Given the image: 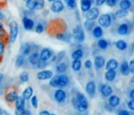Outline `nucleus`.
Segmentation results:
<instances>
[{"label": "nucleus", "mask_w": 134, "mask_h": 115, "mask_svg": "<svg viewBox=\"0 0 134 115\" xmlns=\"http://www.w3.org/2000/svg\"><path fill=\"white\" fill-rule=\"evenodd\" d=\"M69 79L66 75L62 74V75L52 76L50 80V85L54 88H62L65 87L69 84Z\"/></svg>", "instance_id": "nucleus-1"}, {"label": "nucleus", "mask_w": 134, "mask_h": 115, "mask_svg": "<svg viewBox=\"0 0 134 115\" xmlns=\"http://www.w3.org/2000/svg\"><path fill=\"white\" fill-rule=\"evenodd\" d=\"M76 99H77V110L79 112H83L87 110L88 107H89V103H88V100L85 96L81 93H79V94H77Z\"/></svg>", "instance_id": "nucleus-2"}, {"label": "nucleus", "mask_w": 134, "mask_h": 115, "mask_svg": "<svg viewBox=\"0 0 134 115\" xmlns=\"http://www.w3.org/2000/svg\"><path fill=\"white\" fill-rule=\"evenodd\" d=\"M9 40L10 43H14L18 35V25L15 21L9 23Z\"/></svg>", "instance_id": "nucleus-3"}, {"label": "nucleus", "mask_w": 134, "mask_h": 115, "mask_svg": "<svg viewBox=\"0 0 134 115\" xmlns=\"http://www.w3.org/2000/svg\"><path fill=\"white\" fill-rule=\"evenodd\" d=\"M111 16L109 14H103L98 18V23L100 25V27L107 28L111 25Z\"/></svg>", "instance_id": "nucleus-4"}, {"label": "nucleus", "mask_w": 134, "mask_h": 115, "mask_svg": "<svg viewBox=\"0 0 134 115\" xmlns=\"http://www.w3.org/2000/svg\"><path fill=\"white\" fill-rule=\"evenodd\" d=\"M54 97L57 102L62 103L64 102L65 100L66 99V94L62 89H58L54 92Z\"/></svg>", "instance_id": "nucleus-5"}, {"label": "nucleus", "mask_w": 134, "mask_h": 115, "mask_svg": "<svg viewBox=\"0 0 134 115\" xmlns=\"http://www.w3.org/2000/svg\"><path fill=\"white\" fill-rule=\"evenodd\" d=\"M99 15V10L97 8H90V10H88L87 13H86V19L87 20L94 21L96 20Z\"/></svg>", "instance_id": "nucleus-6"}, {"label": "nucleus", "mask_w": 134, "mask_h": 115, "mask_svg": "<svg viewBox=\"0 0 134 115\" xmlns=\"http://www.w3.org/2000/svg\"><path fill=\"white\" fill-rule=\"evenodd\" d=\"M36 76L39 80H46V79L52 78V77L53 76V73H52V71H49V70H44V71L38 72Z\"/></svg>", "instance_id": "nucleus-7"}, {"label": "nucleus", "mask_w": 134, "mask_h": 115, "mask_svg": "<svg viewBox=\"0 0 134 115\" xmlns=\"http://www.w3.org/2000/svg\"><path fill=\"white\" fill-rule=\"evenodd\" d=\"M50 8H51V10H52V12L60 13L64 10V4H63V2L62 1H60V0H56V1H54L52 3Z\"/></svg>", "instance_id": "nucleus-8"}, {"label": "nucleus", "mask_w": 134, "mask_h": 115, "mask_svg": "<svg viewBox=\"0 0 134 115\" xmlns=\"http://www.w3.org/2000/svg\"><path fill=\"white\" fill-rule=\"evenodd\" d=\"M52 53L50 49H48V48H43L41 51V53H40V59L42 61H46L49 60L52 57Z\"/></svg>", "instance_id": "nucleus-9"}, {"label": "nucleus", "mask_w": 134, "mask_h": 115, "mask_svg": "<svg viewBox=\"0 0 134 115\" xmlns=\"http://www.w3.org/2000/svg\"><path fill=\"white\" fill-rule=\"evenodd\" d=\"M85 91L87 94L92 96L96 93V84L94 81L88 82L85 87Z\"/></svg>", "instance_id": "nucleus-10"}, {"label": "nucleus", "mask_w": 134, "mask_h": 115, "mask_svg": "<svg viewBox=\"0 0 134 115\" xmlns=\"http://www.w3.org/2000/svg\"><path fill=\"white\" fill-rule=\"evenodd\" d=\"M23 26L26 30H31L34 27V22L31 19L27 18V17H24L23 18Z\"/></svg>", "instance_id": "nucleus-11"}, {"label": "nucleus", "mask_w": 134, "mask_h": 115, "mask_svg": "<svg viewBox=\"0 0 134 115\" xmlns=\"http://www.w3.org/2000/svg\"><path fill=\"white\" fill-rule=\"evenodd\" d=\"M100 94L103 97H109L113 94V89L110 86L104 84L100 88Z\"/></svg>", "instance_id": "nucleus-12"}, {"label": "nucleus", "mask_w": 134, "mask_h": 115, "mask_svg": "<svg viewBox=\"0 0 134 115\" xmlns=\"http://www.w3.org/2000/svg\"><path fill=\"white\" fill-rule=\"evenodd\" d=\"M105 64V60L104 57L100 55L96 56L94 59V66L96 68H101Z\"/></svg>", "instance_id": "nucleus-13"}, {"label": "nucleus", "mask_w": 134, "mask_h": 115, "mask_svg": "<svg viewBox=\"0 0 134 115\" xmlns=\"http://www.w3.org/2000/svg\"><path fill=\"white\" fill-rule=\"evenodd\" d=\"M109 105L113 107H117L120 103V98L116 95H111L108 99Z\"/></svg>", "instance_id": "nucleus-14"}, {"label": "nucleus", "mask_w": 134, "mask_h": 115, "mask_svg": "<svg viewBox=\"0 0 134 115\" xmlns=\"http://www.w3.org/2000/svg\"><path fill=\"white\" fill-rule=\"evenodd\" d=\"M81 10L82 12H87L91 8L92 0H81Z\"/></svg>", "instance_id": "nucleus-15"}, {"label": "nucleus", "mask_w": 134, "mask_h": 115, "mask_svg": "<svg viewBox=\"0 0 134 115\" xmlns=\"http://www.w3.org/2000/svg\"><path fill=\"white\" fill-rule=\"evenodd\" d=\"M120 73L124 76H127L129 75V64L126 61H124L121 63V66H120Z\"/></svg>", "instance_id": "nucleus-16"}, {"label": "nucleus", "mask_w": 134, "mask_h": 115, "mask_svg": "<svg viewBox=\"0 0 134 115\" xmlns=\"http://www.w3.org/2000/svg\"><path fill=\"white\" fill-rule=\"evenodd\" d=\"M34 90L31 87H28L25 89L23 92V98L25 100H29L33 96Z\"/></svg>", "instance_id": "nucleus-17"}, {"label": "nucleus", "mask_w": 134, "mask_h": 115, "mask_svg": "<svg viewBox=\"0 0 134 115\" xmlns=\"http://www.w3.org/2000/svg\"><path fill=\"white\" fill-rule=\"evenodd\" d=\"M18 97V94L16 91H10L9 93L6 94V96H5V98H6V100L7 102H15V100Z\"/></svg>", "instance_id": "nucleus-18"}, {"label": "nucleus", "mask_w": 134, "mask_h": 115, "mask_svg": "<svg viewBox=\"0 0 134 115\" xmlns=\"http://www.w3.org/2000/svg\"><path fill=\"white\" fill-rule=\"evenodd\" d=\"M119 63L117 60H115L114 59H110V60L106 63V69L107 71L109 70H115L117 68V67L119 66Z\"/></svg>", "instance_id": "nucleus-19"}, {"label": "nucleus", "mask_w": 134, "mask_h": 115, "mask_svg": "<svg viewBox=\"0 0 134 115\" xmlns=\"http://www.w3.org/2000/svg\"><path fill=\"white\" fill-rule=\"evenodd\" d=\"M117 73L115 70H109L105 74V78L108 82H113L115 79Z\"/></svg>", "instance_id": "nucleus-20"}, {"label": "nucleus", "mask_w": 134, "mask_h": 115, "mask_svg": "<svg viewBox=\"0 0 134 115\" xmlns=\"http://www.w3.org/2000/svg\"><path fill=\"white\" fill-rule=\"evenodd\" d=\"M128 32H129V27H128L127 24H126V23H123L119 25L117 29V33H119V35H126Z\"/></svg>", "instance_id": "nucleus-21"}, {"label": "nucleus", "mask_w": 134, "mask_h": 115, "mask_svg": "<svg viewBox=\"0 0 134 115\" xmlns=\"http://www.w3.org/2000/svg\"><path fill=\"white\" fill-rule=\"evenodd\" d=\"M30 51H31L30 44L28 43H25L22 45L20 48V52L22 53L21 54H23V56H26V55H28L29 54Z\"/></svg>", "instance_id": "nucleus-22"}, {"label": "nucleus", "mask_w": 134, "mask_h": 115, "mask_svg": "<svg viewBox=\"0 0 134 115\" xmlns=\"http://www.w3.org/2000/svg\"><path fill=\"white\" fill-rule=\"evenodd\" d=\"M39 54L38 52H34V53H33L31 56H29V63L31 65H34V66H36L38 63V61H39Z\"/></svg>", "instance_id": "nucleus-23"}, {"label": "nucleus", "mask_w": 134, "mask_h": 115, "mask_svg": "<svg viewBox=\"0 0 134 115\" xmlns=\"http://www.w3.org/2000/svg\"><path fill=\"white\" fill-rule=\"evenodd\" d=\"M75 36H74V40L75 41L77 42V43H81V42L84 41V40L85 38V33L84 31L80 29L79 31H77V33H74Z\"/></svg>", "instance_id": "nucleus-24"}, {"label": "nucleus", "mask_w": 134, "mask_h": 115, "mask_svg": "<svg viewBox=\"0 0 134 115\" xmlns=\"http://www.w3.org/2000/svg\"><path fill=\"white\" fill-rule=\"evenodd\" d=\"M119 7L121 9L128 10L131 7V2L130 0H121L119 2Z\"/></svg>", "instance_id": "nucleus-25"}, {"label": "nucleus", "mask_w": 134, "mask_h": 115, "mask_svg": "<svg viewBox=\"0 0 134 115\" xmlns=\"http://www.w3.org/2000/svg\"><path fill=\"white\" fill-rule=\"evenodd\" d=\"M115 47L119 50H125L127 48V43L124 40H119L115 43Z\"/></svg>", "instance_id": "nucleus-26"}, {"label": "nucleus", "mask_w": 134, "mask_h": 115, "mask_svg": "<svg viewBox=\"0 0 134 115\" xmlns=\"http://www.w3.org/2000/svg\"><path fill=\"white\" fill-rule=\"evenodd\" d=\"M83 56V51L81 49H77L75 50L71 54V58L73 60H77V59H80Z\"/></svg>", "instance_id": "nucleus-27"}, {"label": "nucleus", "mask_w": 134, "mask_h": 115, "mask_svg": "<svg viewBox=\"0 0 134 115\" xmlns=\"http://www.w3.org/2000/svg\"><path fill=\"white\" fill-rule=\"evenodd\" d=\"M93 35L94 37L96 38H99L103 36V29L101 27L97 26L93 29Z\"/></svg>", "instance_id": "nucleus-28"}, {"label": "nucleus", "mask_w": 134, "mask_h": 115, "mask_svg": "<svg viewBox=\"0 0 134 115\" xmlns=\"http://www.w3.org/2000/svg\"><path fill=\"white\" fill-rule=\"evenodd\" d=\"M67 70V65L66 63L61 62L59 63L56 67V71L59 73H65Z\"/></svg>", "instance_id": "nucleus-29"}, {"label": "nucleus", "mask_w": 134, "mask_h": 115, "mask_svg": "<svg viewBox=\"0 0 134 115\" xmlns=\"http://www.w3.org/2000/svg\"><path fill=\"white\" fill-rule=\"evenodd\" d=\"M82 67V62L80 59H77V60H73L72 62V69L75 72H77L80 70Z\"/></svg>", "instance_id": "nucleus-30"}, {"label": "nucleus", "mask_w": 134, "mask_h": 115, "mask_svg": "<svg viewBox=\"0 0 134 115\" xmlns=\"http://www.w3.org/2000/svg\"><path fill=\"white\" fill-rule=\"evenodd\" d=\"M25 56H23V54H20L18 56L15 60V64L18 67H22L25 65Z\"/></svg>", "instance_id": "nucleus-31"}, {"label": "nucleus", "mask_w": 134, "mask_h": 115, "mask_svg": "<svg viewBox=\"0 0 134 115\" xmlns=\"http://www.w3.org/2000/svg\"><path fill=\"white\" fill-rule=\"evenodd\" d=\"M15 105L16 107H25V100L23 98V96H18V98L15 101Z\"/></svg>", "instance_id": "nucleus-32"}, {"label": "nucleus", "mask_w": 134, "mask_h": 115, "mask_svg": "<svg viewBox=\"0 0 134 115\" xmlns=\"http://www.w3.org/2000/svg\"><path fill=\"white\" fill-rule=\"evenodd\" d=\"M98 46L102 50H106L108 46V43L106 40L100 39L98 41Z\"/></svg>", "instance_id": "nucleus-33"}, {"label": "nucleus", "mask_w": 134, "mask_h": 115, "mask_svg": "<svg viewBox=\"0 0 134 115\" xmlns=\"http://www.w3.org/2000/svg\"><path fill=\"white\" fill-rule=\"evenodd\" d=\"M129 12H128V10H123V9H120V10H118L116 11L115 13V15L117 18H124L128 15Z\"/></svg>", "instance_id": "nucleus-34"}, {"label": "nucleus", "mask_w": 134, "mask_h": 115, "mask_svg": "<svg viewBox=\"0 0 134 115\" xmlns=\"http://www.w3.org/2000/svg\"><path fill=\"white\" fill-rule=\"evenodd\" d=\"M29 73H27V72H23L20 75V80L21 81V82H27L29 81Z\"/></svg>", "instance_id": "nucleus-35"}, {"label": "nucleus", "mask_w": 134, "mask_h": 115, "mask_svg": "<svg viewBox=\"0 0 134 115\" xmlns=\"http://www.w3.org/2000/svg\"><path fill=\"white\" fill-rule=\"evenodd\" d=\"M56 38L60 41H64L67 42L70 41L71 36L67 35L66 33H62V34H59V35L56 36Z\"/></svg>", "instance_id": "nucleus-36"}, {"label": "nucleus", "mask_w": 134, "mask_h": 115, "mask_svg": "<svg viewBox=\"0 0 134 115\" xmlns=\"http://www.w3.org/2000/svg\"><path fill=\"white\" fill-rule=\"evenodd\" d=\"M85 27L87 31H91L93 30L94 28V21L91 20H87L85 22Z\"/></svg>", "instance_id": "nucleus-37"}, {"label": "nucleus", "mask_w": 134, "mask_h": 115, "mask_svg": "<svg viewBox=\"0 0 134 115\" xmlns=\"http://www.w3.org/2000/svg\"><path fill=\"white\" fill-rule=\"evenodd\" d=\"M26 7H27L29 10H33L36 9V2L35 0H31L29 2L26 3Z\"/></svg>", "instance_id": "nucleus-38"}, {"label": "nucleus", "mask_w": 134, "mask_h": 115, "mask_svg": "<svg viewBox=\"0 0 134 115\" xmlns=\"http://www.w3.org/2000/svg\"><path fill=\"white\" fill-rule=\"evenodd\" d=\"M36 2V9L41 10L44 8L45 6V1L44 0H35Z\"/></svg>", "instance_id": "nucleus-39"}, {"label": "nucleus", "mask_w": 134, "mask_h": 115, "mask_svg": "<svg viewBox=\"0 0 134 115\" xmlns=\"http://www.w3.org/2000/svg\"><path fill=\"white\" fill-rule=\"evenodd\" d=\"M64 2L70 8H75L76 7V0H64Z\"/></svg>", "instance_id": "nucleus-40"}, {"label": "nucleus", "mask_w": 134, "mask_h": 115, "mask_svg": "<svg viewBox=\"0 0 134 115\" xmlns=\"http://www.w3.org/2000/svg\"><path fill=\"white\" fill-rule=\"evenodd\" d=\"M31 105H32V107H33L34 108H35V109L38 108V99H37V97H36V96H31Z\"/></svg>", "instance_id": "nucleus-41"}, {"label": "nucleus", "mask_w": 134, "mask_h": 115, "mask_svg": "<svg viewBox=\"0 0 134 115\" xmlns=\"http://www.w3.org/2000/svg\"><path fill=\"white\" fill-rule=\"evenodd\" d=\"M36 32L38 33H41L42 32H43L44 31V26L41 23H38L36 26L35 28Z\"/></svg>", "instance_id": "nucleus-42"}, {"label": "nucleus", "mask_w": 134, "mask_h": 115, "mask_svg": "<svg viewBox=\"0 0 134 115\" xmlns=\"http://www.w3.org/2000/svg\"><path fill=\"white\" fill-rule=\"evenodd\" d=\"M25 107H16L15 110V115H23L25 112Z\"/></svg>", "instance_id": "nucleus-43"}, {"label": "nucleus", "mask_w": 134, "mask_h": 115, "mask_svg": "<svg viewBox=\"0 0 134 115\" xmlns=\"http://www.w3.org/2000/svg\"><path fill=\"white\" fill-rule=\"evenodd\" d=\"M129 70L130 73L133 74L134 73V60H131L129 64Z\"/></svg>", "instance_id": "nucleus-44"}, {"label": "nucleus", "mask_w": 134, "mask_h": 115, "mask_svg": "<svg viewBox=\"0 0 134 115\" xmlns=\"http://www.w3.org/2000/svg\"><path fill=\"white\" fill-rule=\"evenodd\" d=\"M106 4L110 7H113L115 6L117 4V1L116 0H105Z\"/></svg>", "instance_id": "nucleus-45"}, {"label": "nucleus", "mask_w": 134, "mask_h": 115, "mask_svg": "<svg viewBox=\"0 0 134 115\" xmlns=\"http://www.w3.org/2000/svg\"><path fill=\"white\" fill-rule=\"evenodd\" d=\"M36 66H37L38 68H44L47 66V64H46V61H42L40 59L39 61H38V63Z\"/></svg>", "instance_id": "nucleus-46"}, {"label": "nucleus", "mask_w": 134, "mask_h": 115, "mask_svg": "<svg viewBox=\"0 0 134 115\" xmlns=\"http://www.w3.org/2000/svg\"><path fill=\"white\" fill-rule=\"evenodd\" d=\"M128 107L130 110L134 111V100H130L128 102Z\"/></svg>", "instance_id": "nucleus-47"}, {"label": "nucleus", "mask_w": 134, "mask_h": 115, "mask_svg": "<svg viewBox=\"0 0 134 115\" xmlns=\"http://www.w3.org/2000/svg\"><path fill=\"white\" fill-rule=\"evenodd\" d=\"M85 66L86 68H87V69L91 68L92 66V61L90 60V59L85 61Z\"/></svg>", "instance_id": "nucleus-48"}, {"label": "nucleus", "mask_w": 134, "mask_h": 115, "mask_svg": "<svg viewBox=\"0 0 134 115\" xmlns=\"http://www.w3.org/2000/svg\"><path fill=\"white\" fill-rule=\"evenodd\" d=\"M65 56V52L64 51H62L58 54L57 56V58H58V61H60Z\"/></svg>", "instance_id": "nucleus-49"}, {"label": "nucleus", "mask_w": 134, "mask_h": 115, "mask_svg": "<svg viewBox=\"0 0 134 115\" xmlns=\"http://www.w3.org/2000/svg\"><path fill=\"white\" fill-rule=\"evenodd\" d=\"M118 115H131V113L126 110H121L119 112Z\"/></svg>", "instance_id": "nucleus-50"}, {"label": "nucleus", "mask_w": 134, "mask_h": 115, "mask_svg": "<svg viewBox=\"0 0 134 115\" xmlns=\"http://www.w3.org/2000/svg\"><path fill=\"white\" fill-rule=\"evenodd\" d=\"M4 52V45L2 41H0V56L3 54Z\"/></svg>", "instance_id": "nucleus-51"}, {"label": "nucleus", "mask_w": 134, "mask_h": 115, "mask_svg": "<svg viewBox=\"0 0 134 115\" xmlns=\"http://www.w3.org/2000/svg\"><path fill=\"white\" fill-rule=\"evenodd\" d=\"M104 3H105V0H96V6H102Z\"/></svg>", "instance_id": "nucleus-52"}, {"label": "nucleus", "mask_w": 134, "mask_h": 115, "mask_svg": "<svg viewBox=\"0 0 134 115\" xmlns=\"http://www.w3.org/2000/svg\"><path fill=\"white\" fill-rule=\"evenodd\" d=\"M4 32V25L3 23L0 22V34H2Z\"/></svg>", "instance_id": "nucleus-53"}, {"label": "nucleus", "mask_w": 134, "mask_h": 115, "mask_svg": "<svg viewBox=\"0 0 134 115\" xmlns=\"http://www.w3.org/2000/svg\"><path fill=\"white\" fill-rule=\"evenodd\" d=\"M50 112L47 110H43L39 113V115H50Z\"/></svg>", "instance_id": "nucleus-54"}, {"label": "nucleus", "mask_w": 134, "mask_h": 115, "mask_svg": "<svg viewBox=\"0 0 134 115\" xmlns=\"http://www.w3.org/2000/svg\"><path fill=\"white\" fill-rule=\"evenodd\" d=\"M129 97L131 98V100H134V89H132L130 91L129 94Z\"/></svg>", "instance_id": "nucleus-55"}, {"label": "nucleus", "mask_w": 134, "mask_h": 115, "mask_svg": "<svg viewBox=\"0 0 134 115\" xmlns=\"http://www.w3.org/2000/svg\"><path fill=\"white\" fill-rule=\"evenodd\" d=\"M4 19V13H3L2 11H0V20H3Z\"/></svg>", "instance_id": "nucleus-56"}, {"label": "nucleus", "mask_w": 134, "mask_h": 115, "mask_svg": "<svg viewBox=\"0 0 134 115\" xmlns=\"http://www.w3.org/2000/svg\"><path fill=\"white\" fill-rule=\"evenodd\" d=\"M23 115H31V112H30V110H25Z\"/></svg>", "instance_id": "nucleus-57"}, {"label": "nucleus", "mask_w": 134, "mask_h": 115, "mask_svg": "<svg viewBox=\"0 0 134 115\" xmlns=\"http://www.w3.org/2000/svg\"><path fill=\"white\" fill-rule=\"evenodd\" d=\"M3 78H4V75L2 73H0V84H1L2 81L3 80Z\"/></svg>", "instance_id": "nucleus-58"}, {"label": "nucleus", "mask_w": 134, "mask_h": 115, "mask_svg": "<svg viewBox=\"0 0 134 115\" xmlns=\"http://www.w3.org/2000/svg\"><path fill=\"white\" fill-rule=\"evenodd\" d=\"M3 114V110L0 107V115Z\"/></svg>", "instance_id": "nucleus-59"}, {"label": "nucleus", "mask_w": 134, "mask_h": 115, "mask_svg": "<svg viewBox=\"0 0 134 115\" xmlns=\"http://www.w3.org/2000/svg\"><path fill=\"white\" fill-rule=\"evenodd\" d=\"M48 1L50 2H54V1H56V0H48Z\"/></svg>", "instance_id": "nucleus-60"}, {"label": "nucleus", "mask_w": 134, "mask_h": 115, "mask_svg": "<svg viewBox=\"0 0 134 115\" xmlns=\"http://www.w3.org/2000/svg\"><path fill=\"white\" fill-rule=\"evenodd\" d=\"M23 1H24V2H26V3H27V2H29V1H31V0H23Z\"/></svg>", "instance_id": "nucleus-61"}, {"label": "nucleus", "mask_w": 134, "mask_h": 115, "mask_svg": "<svg viewBox=\"0 0 134 115\" xmlns=\"http://www.w3.org/2000/svg\"><path fill=\"white\" fill-rule=\"evenodd\" d=\"M50 115H56V114H50Z\"/></svg>", "instance_id": "nucleus-62"}, {"label": "nucleus", "mask_w": 134, "mask_h": 115, "mask_svg": "<svg viewBox=\"0 0 134 115\" xmlns=\"http://www.w3.org/2000/svg\"><path fill=\"white\" fill-rule=\"evenodd\" d=\"M116 1H117V2H118V1H119V0H116Z\"/></svg>", "instance_id": "nucleus-63"}]
</instances>
